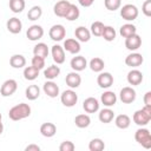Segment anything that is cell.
<instances>
[{"mask_svg":"<svg viewBox=\"0 0 151 151\" xmlns=\"http://www.w3.org/2000/svg\"><path fill=\"white\" fill-rule=\"evenodd\" d=\"M4 132V125H2V123L0 122V134Z\"/></svg>","mask_w":151,"mask_h":151,"instance_id":"c3c4849f","label":"cell"},{"mask_svg":"<svg viewBox=\"0 0 151 151\" xmlns=\"http://www.w3.org/2000/svg\"><path fill=\"white\" fill-rule=\"evenodd\" d=\"M114 124L118 129H122V130H125L130 126L131 124V118L127 116V114H118L116 118H114Z\"/></svg>","mask_w":151,"mask_h":151,"instance_id":"d4e9b609","label":"cell"},{"mask_svg":"<svg viewBox=\"0 0 151 151\" xmlns=\"http://www.w3.org/2000/svg\"><path fill=\"white\" fill-rule=\"evenodd\" d=\"M97 83L101 88H109L113 84V76L110 72H100L97 77Z\"/></svg>","mask_w":151,"mask_h":151,"instance_id":"4fadbf2b","label":"cell"},{"mask_svg":"<svg viewBox=\"0 0 151 151\" xmlns=\"http://www.w3.org/2000/svg\"><path fill=\"white\" fill-rule=\"evenodd\" d=\"M83 109L87 113H94L99 110V101L94 97H88L83 103Z\"/></svg>","mask_w":151,"mask_h":151,"instance_id":"2e32d148","label":"cell"},{"mask_svg":"<svg viewBox=\"0 0 151 151\" xmlns=\"http://www.w3.org/2000/svg\"><path fill=\"white\" fill-rule=\"evenodd\" d=\"M48 47L45 42H38L34 48H33V54L34 55H38V57H41V58H46L48 55Z\"/></svg>","mask_w":151,"mask_h":151,"instance_id":"4dcf8cb0","label":"cell"},{"mask_svg":"<svg viewBox=\"0 0 151 151\" xmlns=\"http://www.w3.org/2000/svg\"><path fill=\"white\" fill-rule=\"evenodd\" d=\"M79 15H80L79 8H78L74 4H71L70 7H68V11L66 12V14H65L64 18H65L66 20H68V21H74V20H77V19L79 18Z\"/></svg>","mask_w":151,"mask_h":151,"instance_id":"f546056e","label":"cell"},{"mask_svg":"<svg viewBox=\"0 0 151 151\" xmlns=\"http://www.w3.org/2000/svg\"><path fill=\"white\" fill-rule=\"evenodd\" d=\"M31 63H32V66H33V67H35V68H38L39 71H40V70H42V68L45 67V59H44V58H41V57L34 55V57L32 58Z\"/></svg>","mask_w":151,"mask_h":151,"instance_id":"b9f144b4","label":"cell"},{"mask_svg":"<svg viewBox=\"0 0 151 151\" xmlns=\"http://www.w3.org/2000/svg\"><path fill=\"white\" fill-rule=\"evenodd\" d=\"M40 133L44 136V137H47V138H51L53 137L55 133H57V126L53 124V123H44L41 126H40Z\"/></svg>","mask_w":151,"mask_h":151,"instance_id":"cb8c5ba5","label":"cell"},{"mask_svg":"<svg viewBox=\"0 0 151 151\" xmlns=\"http://www.w3.org/2000/svg\"><path fill=\"white\" fill-rule=\"evenodd\" d=\"M70 5H71V2L68 0H60V1H58L54 5V7H53L54 14L57 17H59V18H64L65 14H66V12L68 11Z\"/></svg>","mask_w":151,"mask_h":151,"instance_id":"e0dca14e","label":"cell"},{"mask_svg":"<svg viewBox=\"0 0 151 151\" xmlns=\"http://www.w3.org/2000/svg\"><path fill=\"white\" fill-rule=\"evenodd\" d=\"M76 149V145L71 140H64L59 145V151H73Z\"/></svg>","mask_w":151,"mask_h":151,"instance_id":"7bdbcfd3","label":"cell"},{"mask_svg":"<svg viewBox=\"0 0 151 151\" xmlns=\"http://www.w3.org/2000/svg\"><path fill=\"white\" fill-rule=\"evenodd\" d=\"M119 98L124 104H131L136 100V91L130 86H125L120 90Z\"/></svg>","mask_w":151,"mask_h":151,"instance_id":"ba28073f","label":"cell"},{"mask_svg":"<svg viewBox=\"0 0 151 151\" xmlns=\"http://www.w3.org/2000/svg\"><path fill=\"white\" fill-rule=\"evenodd\" d=\"M142 12L146 17H151V0H145L142 6Z\"/></svg>","mask_w":151,"mask_h":151,"instance_id":"ee69618b","label":"cell"},{"mask_svg":"<svg viewBox=\"0 0 151 151\" xmlns=\"http://www.w3.org/2000/svg\"><path fill=\"white\" fill-rule=\"evenodd\" d=\"M138 8L132 4H126L120 8V17L126 21H133L138 18Z\"/></svg>","mask_w":151,"mask_h":151,"instance_id":"277c9868","label":"cell"},{"mask_svg":"<svg viewBox=\"0 0 151 151\" xmlns=\"http://www.w3.org/2000/svg\"><path fill=\"white\" fill-rule=\"evenodd\" d=\"M104 66H105V63L101 58H92L90 60V68L93 71V72H101L104 70Z\"/></svg>","mask_w":151,"mask_h":151,"instance_id":"836d02e7","label":"cell"},{"mask_svg":"<svg viewBox=\"0 0 151 151\" xmlns=\"http://www.w3.org/2000/svg\"><path fill=\"white\" fill-rule=\"evenodd\" d=\"M105 149V144L100 138H93L88 144L90 151H101Z\"/></svg>","mask_w":151,"mask_h":151,"instance_id":"f35d334b","label":"cell"},{"mask_svg":"<svg viewBox=\"0 0 151 151\" xmlns=\"http://www.w3.org/2000/svg\"><path fill=\"white\" fill-rule=\"evenodd\" d=\"M25 6V0H9V9L13 13H21Z\"/></svg>","mask_w":151,"mask_h":151,"instance_id":"d590c367","label":"cell"},{"mask_svg":"<svg viewBox=\"0 0 151 151\" xmlns=\"http://www.w3.org/2000/svg\"><path fill=\"white\" fill-rule=\"evenodd\" d=\"M48 35L52 40L54 41H61L65 35H66V29L63 25L60 24H57V25H53L51 28H50V32H48Z\"/></svg>","mask_w":151,"mask_h":151,"instance_id":"52a82bcc","label":"cell"},{"mask_svg":"<svg viewBox=\"0 0 151 151\" xmlns=\"http://www.w3.org/2000/svg\"><path fill=\"white\" fill-rule=\"evenodd\" d=\"M116 29L112 26H105L101 33V37L104 38V40L106 41H113L116 39Z\"/></svg>","mask_w":151,"mask_h":151,"instance_id":"74e56055","label":"cell"},{"mask_svg":"<svg viewBox=\"0 0 151 151\" xmlns=\"http://www.w3.org/2000/svg\"><path fill=\"white\" fill-rule=\"evenodd\" d=\"M98 118H99V120H100L101 123L109 124V123H111V122L113 120V118H114V112H113L111 109H109V107H107V109H103V110H100Z\"/></svg>","mask_w":151,"mask_h":151,"instance_id":"4316f807","label":"cell"},{"mask_svg":"<svg viewBox=\"0 0 151 151\" xmlns=\"http://www.w3.org/2000/svg\"><path fill=\"white\" fill-rule=\"evenodd\" d=\"M41 15H42V9H41L40 6H33V7L28 11V13H27V18H28V20H31V21H35V20L40 19Z\"/></svg>","mask_w":151,"mask_h":151,"instance_id":"8d00e7d4","label":"cell"},{"mask_svg":"<svg viewBox=\"0 0 151 151\" xmlns=\"http://www.w3.org/2000/svg\"><path fill=\"white\" fill-rule=\"evenodd\" d=\"M78 2H79L80 6H83V7H90V6L93 5L94 0H78Z\"/></svg>","mask_w":151,"mask_h":151,"instance_id":"7dc6e473","label":"cell"},{"mask_svg":"<svg viewBox=\"0 0 151 151\" xmlns=\"http://www.w3.org/2000/svg\"><path fill=\"white\" fill-rule=\"evenodd\" d=\"M25 151H40V146L37 144H29L25 147Z\"/></svg>","mask_w":151,"mask_h":151,"instance_id":"bcb514c9","label":"cell"},{"mask_svg":"<svg viewBox=\"0 0 151 151\" xmlns=\"http://www.w3.org/2000/svg\"><path fill=\"white\" fill-rule=\"evenodd\" d=\"M134 124H137L138 126H145L150 123L151 120V106H144L140 110H137L133 113L132 117Z\"/></svg>","mask_w":151,"mask_h":151,"instance_id":"7a4b0ae2","label":"cell"},{"mask_svg":"<svg viewBox=\"0 0 151 151\" xmlns=\"http://www.w3.org/2000/svg\"><path fill=\"white\" fill-rule=\"evenodd\" d=\"M42 90H44L45 94H47L51 98H55V97L59 96V86L54 81H52V80H47L44 84Z\"/></svg>","mask_w":151,"mask_h":151,"instance_id":"ffe728a7","label":"cell"},{"mask_svg":"<svg viewBox=\"0 0 151 151\" xmlns=\"http://www.w3.org/2000/svg\"><path fill=\"white\" fill-rule=\"evenodd\" d=\"M60 74V67L57 65H51L44 71V76L47 80H53Z\"/></svg>","mask_w":151,"mask_h":151,"instance_id":"f1b7e54d","label":"cell"},{"mask_svg":"<svg viewBox=\"0 0 151 151\" xmlns=\"http://www.w3.org/2000/svg\"><path fill=\"white\" fill-rule=\"evenodd\" d=\"M38 76H39V70L35 68V67H33L32 65L24 68V78H25L26 80L32 81V80L37 79Z\"/></svg>","mask_w":151,"mask_h":151,"instance_id":"d6a6232c","label":"cell"},{"mask_svg":"<svg viewBox=\"0 0 151 151\" xmlns=\"http://www.w3.org/2000/svg\"><path fill=\"white\" fill-rule=\"evenodd\" d=\"M104 27H105V25L101 21H94L91 25V31L90 32H91V34H93L96 37H101Z\"/></svg>","mask_w":151,"mask_h":151,"instance_id":"ab89813d","label":"cell"},{"mask_svg":"<svg viewBox=\"0 0 151 151\" xmlns=\"http://www.w3.org/2000/svg\"><path fill=\"white\" fill-rule=\"evenodd\" d=\"M29 114H31V106L25 103H20L18 105L13 106L12 109H9V111H8L9 119H12L14 122L25 119V118L29 117Z\"/></svg>","mask_w":151,"mask_h":151,"instance_id":"6da1fadb","label":"cell"},{"mask_svg":"<svg viewBox=\"0 0 151 151\" xmlns=\"http://www.w3.org/2000/svg\"><path fill=\"white\" fill-rule=\"evenodd\" d=\"M134 139L138 144H140L145 149L151 147V133L145 127H139L134 132Z\"/></svg>","mask_w":151,"mask_h":151,"instance_id":"3957f363","label":"cell"},{"mask_svg":"<svg viewBox=\"0 0 151 151\" xmlns=\"http://www.w3.org/2000/svg\"><path fill=\"white\" fill-rule=\"evenodd\" d=\"M51 53H52V58H53V60H54V63L57 65H60V64L65 63L66 57H65L64 47H61L60 45H54V46H52Z\"/></svg>","mask_w":151,"mask_h":151,"instance_id":"8fae6325","label":"cell"},{"mask_svg":"<svg viewBox=\"0 0 151 151\" xmlns=\"http://www.w3.org/2000/svg\"><path fill=\"white\" fill-rule=\"evenodd\" d=\"M127 83L132 86H137L139 85L142 81H143V73L139 71V70H131L129 73H127Z\"/></svg>","mask_w":151,"mask_h":151,"instance_id":"44dd1931","label":"cell"},{"mask_svg":"<svg viewBox=\"0 0 151 151\" xmlns=\"http://www.w3.org/2000/svg\"><path fill=\"white\" fill-rule=\"evenodd\" d=\"M104 5L109 11H116L122 6V0H104Z\"/></svg>","mask_w":151,"mask_h":151,"instance_id":"60d3db41","label":"cell"},{"mask_svg":"<svg viewBox=\"0 0 151 151\" xmlns=\"http://www.w3.org/2000/svg\"><path fill=\"white\" fill-rule=\"evenodd\" d=\"M25 94H26V98L28 100H35L39 98L40 96V88L38 85H29L26 91H25Z\"/></svg>","mask_w":151,"mask_h":151,"instance_id":"1f68e13d","label":"cell"},{"mask_svg":"<svg viewBox=\"0 0 151 151\" xmlns=\"http://www.w3.org/2000/svg\"><path fill=\"white\" fill-rule=\"evenodd\" d=\"M80 42L77 39L73 38H68L64 41V50L71 54H77L80 52Z\"/></svg>","mask_w":151,"mask_h":151,"instance_id":"5bb4252c","label":"cell"},{"mask_svg":"<svg viewBox=\"0 0 151 151\" xmlns=\"http://www.w3.org/2000/svg\"><path fill=\"white\" fill-rule=\"evenodd\" d=\"M100 100L106 107H111L117 103V96L113 91H106L101 94Z\"/></svg>","mask_w":151,"mask_h":151,"instance_id":"603a6c76","label":"cell"},{"mask_svg":"<svg viewBox=\"0 0 151 151\" xmlns=\"http://www.w3.org/2000/svg\"><path fill=\"white\" fill-rule=\"evenodd\" d=\"M142 46V38L134 33L127 38H125V47L129 51H136Z\"/></svg>","mask_w":151,"mask_h":151,"instance_id":"30bf717a","label":"cell"},{"mask_svg":"<svg viewBox=\"0 0 151 151\" xmlns=\"http://www.w3.org/2000/svg\"><path fill=\"white\" fill-rule=\"evenodd\" d=\"M9 65L13 68H22L26 65V58L22 54H13L9 58Z\"/></svg>","mask_w":151,"mask_h":151,"instance_id":"484cf974","label":"cell"},{"mask_svg":"<svg viewBox=\"0 0 151 151\" xmlns=\"http://www.w3.org/2000/svg\"><path fill=\"white\" fill-rule=\"evenodd\" d=\"M26 35L31 41H37L42 38L44 35V28L40 25H32L26 31Z\"/></svg>","mask_w":151,"mask_h":151,"instance_id":"9c48e42d","label":"cell"},{"mask_svg":"<svg viewBox=\"0 0 151 151\" xmlns=\"http://www.w3.org/2000/svg\"><path fill=\"white\" fill-rule=\"evenodd\" d=\"M65 81H66V85L70 87V88H77L80 86L81 84V77L78 72L73 71V72H70L66 78H65Z\"/></svg>","mask_w":151,"mask_h":151,"instance_id":"9a60e30c","label":"cell"},{"mask_svg":"<svg viewBox=\"0 0 151 151\" xmlns=\"http://www.w3.org/2000/svg\"><path fill=\"white\" fill-rule=\"evenodd\" d=\"M17 88H18V83L14 79H7L1 85L0 94L2 97H11L12 94H14V92L17 91Z\"/></svg>","mask_w":151,"mask_h":151,"instance_id":"8992f818","label":"cell"},{"mask_svg":"<svg viewBox=\"0 0 151 151\" xmlns=\"http://www.w3.org/2000/svg\"><path fill=\"white\" fill-rule=\"evenodd\" d=\"M74 123H76V126H78L79 129H85V127H87L91 124V118H90L88 114L81 113V114L76 116Z\"/></svg>","mask_w":151,"mask_h":151,"instance_id":"83f0119b","label":"cell"},{"mask_svg":"<svg viewBox=\"0 0 151 151\" xmlns=\"http://www.w3.org/2000/svg\"><path fill=\"white\" fill-rule=\"evenodd\" d=\"M144 58L140 53H130L126 58H125V64L130 67H138L143 64Z\"/></svg>","mask_w":151,"mask_h":151,"instance_id":"d6986e66","label":"cell"},{"mask_svg":"<svg viewBox=\"0 0 151 151\" xmlns=\"http://www.w3.org/2000/svg\"><path fill=\"white\" fill-rule=\"evenodd\" d=\"M60 101L66 107H73L78 101V94L72 88L66 90L60 94Z\"/></svg>","mask_w":151,"mask_h":151,"instance_id":"5b68a950","label":"cell"},{"mask_svg":"<svg viewBox=\"0 0 151 151\" xmlns=\"http://www.w3.org/2000/svg\"><path fill=\"white\" fill-rule=\"evenodd\" d=\"M71 67L73 71L76 72H80V71H84L87 66V60L85 57L83 55H76L71 59V63H70Z\"/></svg>","mask_w":151,"mask_h":151,"instance_id":"7c38bea8","label":"cell"},{"mask_svg":"<svg viewBox=\"0 0 151 151\" xmlns=\"http://www.w3.org/2000/svg\"><path fill=\"white\" fill-rule=\"evenodd\" d=\"M144 104L146 106H151V92L150 91H147L144 94Z\"/></svg>","mask_w":151,"mask_h":151,"instance_id":"f6af8a7d","label":"cell"},{"mask_svg":"<svg viewBox=\"0 0 151 151\" xmlns=\"http://www.w3.org/2000/svg\"><path fill=\"white\" fill-rule=\"evenodd\" d=\"M119 33H120V35H122L123 38H127V37H130V35L137 33V28H136V26L132 25V24H125V25H123V26L120 27Z\"/></svg>","mask_w":151,"mask_h":151,"instance_id":"e575fe53","label":"cell"},{"mask_svg":"<svg viewBox=\"0 0 151 151\" xmlns=\"http://www.w3.org/2000/svg\"><path fill=\"white\" fill-rule=\"evenodd\" d=\"M1 119H2V116H1V113H0V122H1Z\"/></svg>","mask_w":151,"mask_h":151,"instance_id":"681fc988","label":"cell"},{"mask_svg":"<svg viewBox=\"0 0 151 151\" xmlns=\"http://www.w3.org/2000/svg\"><path fill=\"white\" fill-rule=\"evenodd\" d=\"M6 27H7V29H8L9 33H12V34H18V33H20L21 29H22V22H21L20 19H18V18L14 17V18H11V19L7 20Z\"/></svg>","mask_w":151,"mask_h":151,"instance_id":"ac0fdd59","label":"cell"},{"mask_svg":"<svg viewBox=\"0 0 151 151\" xmlns=\"http://www.w3.org/2000/svg\"><path fill=\"white\" fill-rule=\"evenodd\" d=\"M74 35H76V38H77V40L79 42H87L90 40V38H91V32L86 27L79 26V27L76 28Z\"/></svg>","mask_w":151,"mask_h":151,"instance_id":"7402d4cb","label":"cell"}]
</instances>
